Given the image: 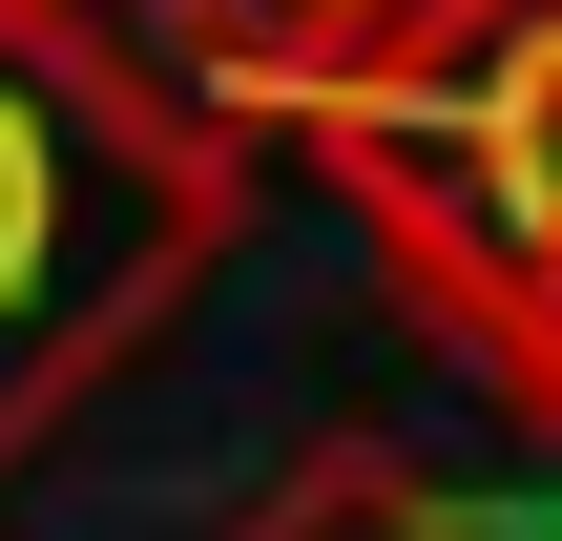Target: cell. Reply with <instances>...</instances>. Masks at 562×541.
I'll list each match as a JSON object with an SVG mask.
<instances>
[{
    "mask_svg": "<svg viewBox=\"0 0 562 541\" xmlns=\"http://www.w3.org/2000/svg\"><path fill=\"white\" fill-rule=\"evenodd\" d=\"M250 229V146L188 125L83 0H0V480L209 292Z\"/></svg>",
    "mask_w": 562,
    "mask_h": 541,
    "instance_id": "obj_1",
    "label": "cell"
},
{
    "mask_svg": "<svg viewBox=\"0 0 562 541\" xmlns=\"http://www.w3.org/2000/svg\"><path fill=\"white\" fill-rule=\"evenodd\" d=\"M292 146L396 250L417 334H459L562 438V0H396Z\"/></svg>",
    "mask_w": 562,
    "mask_h": 541,
    "instance_id": "obj_2",
    "label": "cell"
},
{
    "mask_svg": "<svg viewBox=\"0 0 562 541\" xmlns=\"http://www.w3.org/2000/svg\"><path fill=\"white\" fill-rule=\"evenodd\" d=\"M83 21H104V42H125L188 125H229V146L271 167V146L313 125V83H334L396 0H83Z\"/></svg>",
    "mask_w": 562,
    "mask_h": 541,
    "instance_id": "obj_3",
    "label": "cell"
},
{
    "mask_svg": "<svg viewBox=\"0 0 562 541\" xmlns=\"http://www.w3.org/2000/svg\"><path fill=\"white\" fill-rule=\"evenodd\" d=\"M229 541H438V480H417L396 438H313V459H292Z\"/></svg>",
    "mask_w": 562,
    "mask_h": 541,
    "instance_id": "obj_4",
    "label": "cell"
},
{
    "mask_svg": "<svg viewBox=\"0 0 562 541\" xmlns=\"http://www.w3.org/2000/svg\"><path fill=\"white\" fill-rule=\"evenodd\" d=\"M438 541H562V480H521V500H438Z\"/></svg>",
    "mask_w": 562,
    "mask_h": 541,
    "instance_id": "obj_5",
    "label": "cell"
}]
</instances>
